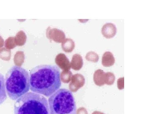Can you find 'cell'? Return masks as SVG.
Masks as SVG:
<instances>
[{
  "label": "cell",
  "instance_id": "cell-1",
  "mask_svg": "<svg viewBox=\"0 0 152 114\" xmlns=\"http://www.w3.org/2000/svg\"><path fill=\"white\" fill-rule=\"evenodd\" d=\"M60 69L56 66L40 65L30 73V89L33 92L50 96L61 85Z\"/></svg>",
  "mask_w": 152,
  "mask_h": 114
},
{
  "label": "cell",
  "instance_id": "cell-2",
  "mask_svg": "<svg viewBox=\"0 0 152 114\" xmlns=\"http://www.w3.org/2000/svg\"><path fill=\"white\" fill-rule=\"evenodd\" d=\"M5 82L6 91L12 100H17L30 89L28 72L19 66H13L10 69L6 74Z\"/></svg>",
  "mask_w": 152,
  "mask_h": 114
},
{
  "label": "cell",
  "instance_id": "cell-3",
  "mask_svg": "<svg viewBox=\"0 0 152 114\" xmlns=\"http://www.w3.org/2000/svg\"><path fill=\"white\" fill-rule=\"evenodd\" d=\"M15 114H50L48 102L40 94L28 92L17 100Z\"/></svg>",
  "mask_w": 152,
  "mask_h": 114
},
{
  "label": "cell",
  "instance_id": "cell-4",
  "mask_svg": "<svg viewBox=\"0 0 152 114\" xmlns=\"http://www.w3.org/2000/svg\"><path fill=\"white\" fill-rule=\"evenodd\" d=\"M48 102L50 114H76L75 101L69 90H58L49 97Z\"/></svg>",
  "mask_w": 152,
  "mask_h": 114
},
{
  "label": "cell",
  "instance_id": "cell-5",
  "mask_svg": "<svg viewBox=\"0 0 152 114\" xmlns=\"http://www.w3.org/2000/svg\"><path fill=\"white\" fill-rule=\"evenodd\" d=\"M85 83V79L84 76L81 74H75L72 77L69 88L71 91L75 92L83 86Z\"/></svg>",
  "mask_w": 152,
  "mask_h": 114
},
{
  "label": "cell",
  "instance_id": "cell-6",
  "mask_svg": "<svg viewBox=\"0 0 152 114\" xmlns=\"http://www.w3.org/2000/svg\"><path fill=\"white\" fill-rule=\"evenodd\" d=\"M102 32L104 37L111 39L117 33V28L114 24L107 23L104 25L102 29Z\"/></svg>",
  "mask_w": 152,
  "mask_h": 114
},
{
  "label": "cell",
  "instance_id": "cell-7",
  "mask_svg": "<svg viewBox=\"0 0 152 114\" xmlns=\"http://www.w3.org/2000/svg\"><path fill=\"white\" fill-rule=\"evenodd\" d=\"M56 62L58 66L64 71H69L70 69L69 61L64 54L58 55L56 58Z\"/></svg>",
  "mask_w": 152,
  "mask_h": 114
},
{
  "label": "cell",
  "instance_id": "cell-8",
  "mask_svg": "<svg viewBox=\"0 0 152 114\" xmlns=\"http://www.w3.org/2000/svg\"><path fill=\"white\" fill-rule=\"evenodd\" d=\"M94 80L95 84L99 86H102L106 84V73L100 69L97 70L94 75Z\"/></svg>",
  "mask_w": 152,
  "mask_h": 114
},
{
  "label": "cell",
  "instance_id": "cell-9",
  "mask_svg": "<svg viewBox=\"0 0 152 114\" xmlns=\"http://www.w3.org/2000/svg\"><path fill=\"white\" fill-rule=\"evenodd\" d=\"M115 59L113 55L110 52L107 51L104 53L102 59V64L104 66L109 67L113 65Z\"/></svg>",
  "mask_w": 152,
  "mask_h": 114
},
{
  "label": "cell",
  "instance_id": "cell-10",
  "mask_svg": "<svg viewBox=\"0 0 152 114\" xmlns=\"http://www.w3.org/2000/svg\"><path fill=\"white\" fill-rule=\"evenodd\" d=\"M83 58L80 55H74L71 63V66L72 69L76 71L80 70L83 67Z\"/></svg>",
  "mask_w": 152,
  "mask_h": 114
},
{
  "label": "cell",
  "instance_id": "cell-11",
  "mask_svg": "<svg viewBox=\"0 0 152 114\" xmlns=\"http://www.w3.org/2000/svg\"><path fill=\"white\" fill-rule=\"evenodd\" d=\"M7 99L4 77L0 73V105L3 104Z\"/></svg>",
  "mask_w": 152,
  "mask_h": 114
},
{
  "label": "cell",
  "instance_id": "cell-12",
  "mask_svg": "<svg viewBox=\"0 0 152 114\" xmlns=\"http://www.w3.org/2000/svg\"><path fill=\"white\" fill-rule=\"evenodd\" d=\"M75 47V44L72 40L66 39L64 42L62 44V48L64 51L66 52L72 51Z\"/></svg>",
  "mask_w": 152,
  "mask_h": 114
},
{
  "label": "cell",
  "instance_id": "cell-13",
  "mask_svg": "<svg viewBox=\"0 0 152 114\" xmlns=\"http://www.w3.org/2000/svg\"><path fill=\"white\" fill-rule=\"evenodd\" d=\"M72 74L69 71H63L60 75V78L63 83H68L70 81Z\"/></svg>",
  "mask_w": 152,
  "mask_h": 114
},
{
  "label": "cell",
  "instance_id": "cell-14",
  "mask_svg": "<svg viewBox=\"0 0 152 114\" xmlns=\"http://www.w3.org/2000/svg\"><path fill=\"white\" fill-rule=\"evenodd\" d=\"M86 58L87 61L94 63L97 62L99 60V55L93 51H90L87 53Z\"/></svg>",
  "mask_w": 152,
  "mask_h": 114
},
{
  "label": "cell",
  "instance_id": "cell-15",
  "mask_svg": "<svg viewBox=\"0 0 152 114\" xmlns=\"http://www.w3.org/2000/svg\"><path fill=\"white\" fill-rule=\"evenodd\" d=\"M106 84L111 86L113 84L115 80V77L113 73L111 72L106 73Z\"/></svg>",
  "mask_w": 152,
  "mask_h": 114
},
{
  "label": "cell",
  "instance_id": "cell-16",
  "mask_svg": "<svg viewBox=\"0 0 152 114\" xmlns=\"http://www.w3.org/2000/svg\"><path fill=\"white\" fill-rule=\"evenodd\" d=\"M10 53L5 49L3 48L0 50V58L6 61L9 60L10 56Z\"/></svg>",
  "mask_w": 152,
  "mask_h": 114
},
{
  "label": "cell",
  "instance_id": "cell-17",
  "mask_svg": "<svg viewBox=\"0 0 152 114\" xmlns=\"http://www.w3.org/2000/svg\"><path fill=\"white\" fill-rule=\"evenodd\" d=\"M124 77L120 78L118 80V88L120 90L124 89Z\"/></svg>",
  "mask_w": 152,
  "mask_h": 114
},
{
  "label": "cell",
  "instance_id": "cell-18",
  "mask_svg": "<svg viewBox=\"0 0 152 114\" xmlns=\"http://www.w3.org/2000/svg\"><path fill=\"white\" fill-rule=\"evenodd\" d=\"M76 114H88L86 109L83 107L79 108L76 112Z\"/></svg>",
  "mask_w": 152,
  "mask_h": 114
},
{
  "label": "cell",
  "instance_id": "cell-19",
  "mask_svg": "<svg viewBox=\"0 0 152 114\" xmlns=\"http://www.w3.org/2000/svg\"><path fill=\"white\" fill-rule=\"evenodd\" d=\"M3 45H4V40L0 37V48L2 47Z\"/></svg>",
  "mask_w": 152,
  "mask_h": 114
},
{
  "label": "cell",
  "instance_id": "cell-20",
  "mask_svg": "<svg viewBox=\"0 0 152 114\" xmlns=\"http://www.w3.org/2000/svg\"><path fill=\"white\" fill-rule=\"evenodd\" d=\"M92 114H105L104 113H102L101 112L95 111Z\"/></svg>",
  "mask_w": 152,
  "mask_h": 114
}]
</instances>
